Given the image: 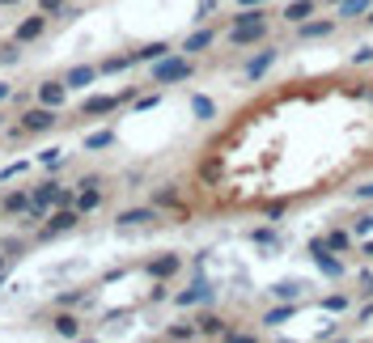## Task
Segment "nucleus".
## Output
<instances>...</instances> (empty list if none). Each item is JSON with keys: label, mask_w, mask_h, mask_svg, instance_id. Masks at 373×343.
<instances>
[{"label": "nucleus", "mask_w": 373, "mask_h": 343, "mask_svg": "<svg viewBox=\"0 0 373 343\" xmlns=\"http://www.w3.org/2000/svg\"><path fill=\"white\" fill-rule=\"evenodd\" d=\"M17 123H21V132H25V136H42V132H51V127L59 123V110L38 102V106H25V110L17 115Z\"/></svg>", "instance_id": "obj_1"}, {"label": "nucleus", "mask_w": 373, "mask_h": 343, "mask_svg": "<svg viewBox=\"0 0 373 343\" xmlns=\"http://www.w3.org/2000/svg\"><path fill=\"white\" fill-rule=\"evenodd\" d=\"M47 21H51V17H47L42 8H38V13H30L25 21H17V30H13V38H17L21 47H25V42H34V38H42V34H47Z\"/></svg>", "instance_id": "obj_2"}, {"label": "nucleus", "mask_w": 373, "mask_h": 343, "mask_svg": "<svg viewBox=\"0 0 373 343\" xmlns=\"http://www.w3.org/2000/svg\"><path fill=\"white\" fill-rule=\"evenodd\" d=\"M34 102H42V106H55V110H59V106L68 102V85H64V76H59V81H42V85L34 89Z\"/></svg>", "instance_id": "obj_3"}, {"label": "nucleus", "mask_w": 373, "mask_h": 343, "mask_svg": "<svg viewBox=\"0 0 373 343\" xmlns=\"http://www.w3.org/2000/svg\"><path fill=\"white\" fill-rule=\"evenodd\" d=\"M153 76H157V85H170V81L191 76V64H187V59H161V64L153 68Z\"/></svg>", "instance_id": "obj_4"}, {"label": "nucleus", "mask_w": 373, "mask_h": 343, "mask_svg": "<svg viewBox=\"0 0 373 343\" xmlns=\"http://www.w3.org/2000/svg\"><path fill=\"white\" fill-rule=\"evenodd\" d=\"M132 93H119V98H89V102H81V115L85 119H98V115H110L119 102H127Z\"/></svg>", "instance_id": "obj_5"}, {"label": "nucleus", "mask_w": 373, "mask_h": 343, "mask_svg": "<svg viewBox=\"0 0 373 343\" xmlns=\"http://www.w3.org/2000/svg\"><path fill=\"white\" fill-rule=\"evenodd\" d=\"M89 81H98V68H93V64H76V68L64 72V85H68V89H85Z\"/></svg>", "instance_id": "obj_6"}, {"label": "nucleus", "mask_w": 373, "mask_h": 343, "mask_svg": "<svg viewBox=\"0 0 373 343\" xmlns=\"http://www.w3.org/2000/svg\"><path fill=\"white\" fill-rule=\"evenodd\" d=\"M25 204H30V191H25V187H17V191H8V195L0 199V216H21V212H25Z\"/></svg>", "instance_id": "obj_7"}, {"label": "nucleus", "mask_w": 373, "mask_h": 343, "mask_svg": "<svg viewBox=\"0 0 373 343\" xmlns=\"http://www.w3.org/2000/svg\"><path fill=\"white\" fill-rule=\"evenodd\" d=\"M81 195H76V212H93L102 199H106V191H102V182H93V187H76Z\"/></svg>", "instance_id": "obj_8"}, {"label": "nucleus", "mask_w": 373, "mask_h": 343, "mask_svg": "<svg viewBox=\"0 0 373 343\" xmlns=\"http://www.w3.org/2000/svg\"><path fill=\"white\" fill-rule=\"evenodd\" d=\"M149 221H157V208H127V212H119V225H149Z\"/></svg>", "instance_id": "obj_9"}, {"label": "nucleus", "mask_w": 373, "mask_h": 343, "mask_svg": "<svg viewBox=\"0 0 373 343\" xmlns=\"http://www.w3.org/2000/svg\"><path fill=\"white\" fill-rule=\"evenodd\" d=\"M30 199H38V204H47V208H51V204L59 199V182H38V187L30 191Z\"/></svg>", "instance_id": "obj_10"}, {"label": "nucleus", "mask_w": 373, "mask_h": 343, "mask_svg": "<svg viewBox=\"0 0 373 343\" xmlns=\"http://www.w3.org/2000/svg\"><path fill=\"white\" fill-rule=\"evenodd\" d=\"M55 335H64V339H76V335H81L76 318H72V314H55Z\"/></svg>", "instance_id": "obj_11"}, {"label": "nucleus", "mask_w": 373, "mask_h": 343, "mask_svg": "<svg viewBox=\"0 0 373 343\" xmlns=\"http://www.w3.org/2000/svg\"><path fill=\"white\" fill-rule=\"evenodd\" d=\"M17 59H21V42H17V38H8V42H0V64H4V68H13Z\"/></svg>", "instance_id": "obj_12"}, {"label": "nucleus", "mask_w": 373, "mask_h": 343, "mask_svg": "<svg viewBox=\"0 0 373 343\" xmlns=\"http://www.w3.org/2000/svg\"><path fill=\"white\" fill-rule=\"evenodd\" d=\"M306 13H314V0H297V4H289V8H285V17H289V21H302Z\"/></svg>", "instance_id": "obj_13"}, {"label": "nucleus", "mask_w": 373, "mask_h": 343, "mask_svg": "<svg viewBox=\"0 0 373 343\" xmlns=\"http://www.w3.org/2000/svg\"><path fill=\"white\" fill-rule=\"evenodd\" d=\"M106 144H115V132H93V136H85V149L93 153V149H106Z\"/></svg>", "instance_id": "obj_14"}, {"label": "nucleus", "mask_w": 373, "mask_h": 343, "mask_svg": "<svg viewBox=\"0 0 373 343\" xmlns=\"http://www.w3.org/2000/svg\"><path fill=\"white\" fill-rule=\"evenodd\" d=\"M174 272H178V255H166L153 263V276H174Z\"/></svg>", "instance_id": "obj_15"}, {"label": "nucleus", "mask_w": 373, "mask_h": 343, "mask_svg": "<svg viewBox=\"0 0 373 343\" xmlns=\"http://www.w3.org/2000/svg\"><path fill=\"white\" fill-rule=\"evenodd\" d=\"M25 246H30V242H25V238H4V242H0V250H4V255H8V259H17V255H21V250H25Z\"/></svg>", "instance_id": "obj_16"}, {"label": "nucleus", "mask_w": 373, "mask_h": 343, "mask_svg": "<svg viewBox=\"0 0 373 343\" xmlns=\"http://www.w3.org/2000/svg\"><path fill=\"white\" fill-rule=\"evenodd\" d=\"M38 8H42L47 17H64V13H68V0H38Z\"/></svg>", "instance_id": "obj_17"}, {"label": "nucleus", "mask_w": 373, "mask_h": 343, "mask_svg": "<svg viewBox=\"0 0 373 343\" xmlns=\"http://www.w3.org/2000/svg\"><path fill=\"white\" fill-rule=\"evenodd\" d=\"M208 42H212V34L204 30V34H191V38L183 42V51H200V47H208Z\"/></svg>", "instance_id": "obj_18"}, {"label": "nucleus", "mask_w": 373, "mask_h": 343, "mask_svg": "<svg viewBox=\"0 0 373 343\" xmlns=\"http://www.w3.org/2000/svg\"><path fill=\"white\" fill-rule=\"evenodd\" d=\"M17 174H25V161H13V165H4V170H0V182H4V178H17Z\"/></svg>", "instance_id": "obj_19"}, {"label": "nucleus", "mask_w": 373, "mask_h": 343, "mask_svg": "<svg viewBox=\"0 0 373 343\" xmlns=\"http://www.w3.org/2000/svg\"><path fill=\"white\" fill-rule=\"evenodd\" d=\"M8 98H13V85H8V81H0V102H8Z\"/></svg>", "instance_id": "obj_20"}, {"label": "nucleus", "mask_w": 373, "mask_h": 343, "mask_svg": "<svg viewBox=\"0 0 373 343\" xmlns=\"http://www.w3.org/2000/svg\"><path fill=\"white\" fill-rule=\"evenodd\" d=\"M4 272H8V255L0 250V276H4Z\"/></svg>", "instance_id": "obj_21"}, {"label": "nucleus", "mask_w": 373, "mask_h": 343, "mask_svg": "<svg viewBox=\"0 0 373 343\" xmlns=\"http://www.w3.org/2000/svg\"><path fill=\"white\" fill-rule=\"evenodd\" d=\"M13 4H21V0H0V8H13Z\"/></svg>", "instance_id": "obj_22"}, {"label": "nucleus", "mask_w": 373, "mask_h": 343, "mask_svg": "<svg viewBox=\"0 0 373 343\" xmlns=\"http://www.w3.org/2000/svg\"><path fill=\"white\" fill-rule=\"evenodd\" d=\"M4 119H8V115H0V127H4Z\"/></svg>", "instance_id": "obj_23"}, {"label": "nucleus", "mask_w": 373, "mask_h": 343, "mask_svg": "<svg viewBox=\"0 0 373 343\" xmlns=\"http://www.w3.org/2000/svg\"><path fill=\"white\" fill-rule=\"evenodd\" d=\"M242 4H255V0H242Z\"/></svg>", "instance_id": "obj_24"}]
</instances>
